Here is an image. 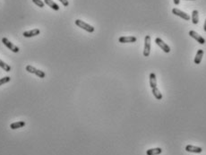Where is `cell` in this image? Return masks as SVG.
Masks as SVG:
<instances>
[{
    "label": "cell",
    "instance_id": "6da1fadb",
    "mask_svg": "<svg viewBox=\"0 0 206 155\" xmlns=\"http://www.w3.org/2000/svg\"><path fill=\"white\" fill-rule=\"evenodd\" d=\"M75 24L79 27V28H82L84 30H86V32H94V27L88 24H86V22H84L82 20H76L75 21Z\"/></svg>",
    "mask_w": 206,
    "mask_h": 155
},
{
    "label": "cell",
    "instance_id": "7a4b0ae2",
    "mask_svg": "<svg viewBox=\"0 0 206 155\" xmlns=\"http://www.w3.org/2000/svg\"><path fill=\"white\" fill-rule=\"evenodd\" d=\"M26 71L30 73V74H34L35 75L39 77V78H44V77L46 76V74L43 71L39 70V69L33 67V66H26Z\"/></svg>",
    "mask_w": 206,
    "mask_h": 155
},
{
    "label": "cell",
    "instance_id": "3957f363",
    "mask_svg": "<svg viewBox=\"0 0 206 155\" xmlns=\"http://www.w3.org/2000/svg\"><path fill=\"white\" fill-rule=\"evenodd\" d=\"M150 52V36L147 35L145 36L144 40V56L149 57Z\"/></svg>",
    "mask_w": 206,
    "mask_h": 155
},
{
    "label": "cell",
    "instance_id": "277c9868",
    "mask_svg": "<svg viewBox=\"0 0 206 155\" xmlns=\"http://www.w3.org/2000/svg\"><path fill=\"white\" fill-rule=\"evenodd\" d=\"M2 42L4 43V45L5 46L6 48H8L10 50H12L13 52H14V53H18L19 52V48L17 47V46H15V45H14L12 42H10L8 40H7L6 38H3L2 39Z\"/></svg>",
    "mask_w": 206,
    "mask_h": 155
},
{
    "label": "cell",
    "instance_id": "5b68a950",
    "mask_svg": "<svg viewBox=\"0 0 206 155\" xmlns=\"http://www.w3.org/2000/svg\"><path fill=\"white\" fill-rule=\"evenodd\" d=\"M155 42H156V44L159 46V47L165 52V53H169L170 52V47L169 45H167L161 39H160V38H157L156 40H155Z\"/></svg>",
    "mask_w": 206,
    "mask_h": 155
},
{
    "label": "cell",
    "instance_id": "8992f818",
    "mask_svg": "<svg viewBox=\"0 0 206 155\" xmlns=\"http://www.w3.org/2000/svg\"><path fill=\"white\" fill-rule=\"evenodd\" d=\"M172 13L175 14V15H177V16H179V17H181L182 19L186 20V21H189V20H190V16H189L187 14H186L185 12L181 11V10H179V9H178V8H173V9H172Z\"/></svg>",
    "mask_w": 206,
    "mask_h": 155
},
{
    "label": "cell",
    "instance_id": "52a82bcc",
    "mask_svg": "<svg viewBox=\"0 0 206 155\" xmlns=\"http://www.w3.org/2000/svg\"><path fill=\"white\" fill-rule=\"evenodd\" d=\"M189 35L191 36L193 39H194V40H195L197 42H199L200 44H204V43H205V40H204V39H203L201 35L198 34L196 32H194V30H190V32H189Z\"/></svg>",
    "mask_w": 206,
    "mask_h": 155
},
{
    "label": "cell",
    "instance_id": "ba28073f",
    "mask_svg": "<svg viewBox=\"0 0 206 155\" xmlns=\"http://www.w3.org/2000/svg\"><path fill=\"white\" fill-rule=\"evenodd\" d=\"M120 43H133L136 41V37L134 36H123L118 40Z\"/></svg>",
    "mask_w": 206,
    "mask_h": 155
},
{
    "label": "cell",
    "instance_id": "9c48e42d",
    "mask_svg": "<svg viewBox=\"0 0 206 155\" xmlns=\"http://www.w3.org/2000/svg\"><path fill=\"white\" fill-rule=\"evenodd\" d=\"M41 33V30L39 29H33V30H27V32H24L22 33V35L24 36L25 38H31V37H34V36H37Z\"/></svg>",
    "mask_w": 206,
    "mask_h": 155
},
{
    "label": "cell",
    "instance_id": "30bf717a",
    "mask_svg": "<svg viewBox=\"0 0 206 155\" xmlns=\"http://www.w3.org/2000/svg\"><path fill=\"white\" fill-rule=\"evenodd\" d=\"M186 151L188 152H194V153H201L203 152V149L201 147L193 146V145H186Z\"/></svg>",
    "mask_w": 206,
    "mask_h": 155
},
{
    "label": "cell",
    "instance_id": "8fae6325",
    "mask_svg": "<svg viewBox=\"0 0 206 155\" xmlns=\"http://www.w3.org/2000/svg\"><path fill=\"white\" fill-rule=\"evenodd\" d=\"M44 3L46 5H47V6H49L50 8H52L55 11H58L59 10V6L58 4L55 3L53 0H44Z\"/></svg>",
    "mask_w": 206,
    "mask_h": 155
},
{
    "label": "cell",
    "instance_id": "7c38bea8",
    "mask_svg": "<svg viewBox=\"0 0 206 155\" xmlns=\"http://www.w3.org/2000/svg\"><path fill=\"white\" fill-rule=\"evenodd\" d=\"M150 86L152 89L157 87V79H156V74L154 73L150 74Z\"/></svg>",
    "mask_w": 206,
    "mask_h": 155
},
{
    "label": "cell",
    "instance_id": "4fadbf2b",
    "mask_svg": "<svg viewBox=\"0 0 206 155\" xmlns=\"http://www.w3.org/2000/svg\"><path fill=\"white\" fill-rule=\"evenodd\" d=\"M203 49H199L197 51L195 58H194V64L199 65L201 63V61L203 59Z\"/></svg>",
    "mask_w": 206,
    "mask_h": 155
},
{
    "label": "cell",
    "instance_id": "5bb4252c",
    "mask_svg": "<svg viewBox=\"0 0 206 155\" xmlns=\"http://www.w3.org/2000/svg\"><path fill=\"white\" fill-rule=\"evenodd\" d=\"M26 125L24 121H18V122H14V123H12L10 125V128L14 130V129H18V128H21V127H23Z\"/></svg>",
    "mask_w": 206,
    "mask_h": 155
},
{
    "label": "cell",
    "instance_id": "9a60e30c",
    "mask_svg": "<svg viewBox=\"0 0 206 155\" xmlns=\"http://www.w3.org/2000/svg\"><path fill=\"white\" fill-rule=\"evenodd\" d=\"M162 152L161 148H153V149H149L146 151L147 155H159Z\"/></svg>",
    "mask_w": 206,
    "mask_h": 155
},
{
    "label": "cell",
    "instance_id": "2e32d148",
    "mask_svg": "<svg viewBox=\"0 0 206 155\" xmlns=\"http://www.w3.org/2000/svg\"><path fill=\"white\" fill-rule=\"evenodd\" d=\"M199 22V13L197 10H194L192 12V22L194 24H197Z\"/></svg>",
    "mask_w": 206,
    "mask_h": 155
},
{
    "label": "cell",
    "instance_id": "e0dca14e",
    "mask_svg": "<svg viewBox=\"0 0 206 155\" xmlns=\"http://www.w3.org/2000/svg\"><path fill=\"white\" fill-rule=\"evenodd\" d=\"M152 94H153V96H154L157 99H162V94L161 93L160 90L158 89L157 87H155V88H153V89H152Z\"/></svg>",
    "mask_w": 206,
    "mask_h": 155
},
{
    "label": "cell",
    "instance_id": "ac0fdd59",
    "mask_svg": "<svg viewBox=\"0 0 206 155\" xmlns=\"http://www.w3.org/2000/svg\"><path fill=\"white\" fill-rule=\"evenodd\" d=\"M0 67H1L3 70H5V72H10L11 71V66L9 65L5 64L4 61H2L0 59Z\"/></svg>",
    "mask_w": 206,
    "mask_h": 155
},
{
    "label": "cell",
    "instance_id": "d6986e66",
    "mask_svg": "<svg viewBox=\"0 0 206 155\" xmlns=\"http://www.w3.org/2000/svg\"><path fill=\"white\" fill-rule=\"evenodd\" d=\"M10 80H11V78H10L9 76H5V77H4V78H1V79H0V86L3 85V84H5V83H6L10 82Z\"/></svg>",
    "mask_w": 206,
    "mask_h": 155
},
{
    "label": "cell",
    "instance_id": "ffe728a7",
    "mask_svg": "<svg viewBox=\"0 0 206 155\" xmlns=\"http://www.w3.org/2000/svg\"><path fill=\"white\" fill-rule=\"evenodd\" d=\"M33 2L35 5H37L38 6L41 7V8H42V7H44V5H45V3L42 2L41 0H33Z\"/></svg>",
    "mask_w": 206,
    "mask_h": 155
},
{
    "label": "cell",
    "instance_id": "44dd1931",
    "mask_svg": "<svg viewBox=\"0 0 206 155\" xmlns=\"http://www.w3.org/2000/svg\"><path fill=\"white\" fill-rule=\"evenodd\" d=\"M59 1L62 3V5H64V6H68V5H69V2H68V0H59Z\"/></svg>",
    "mask_w": 206,
    "mask_h": 155
},
{
    "label": "cell",
    "instance_id": "7402d4cb",
    "mask_svg": "<svg viewBox=\"0 0 206 155\" xmlns=\"http://www.w3.org/2000/svg\"><path fill=\"white\" fill-rule=\"evenodd\" d=\"M179 3H180V0H174V4H175L176 5H179Z\"/></svg>",
    "mask_w": 206,
    "mask_h": 155
},
{
    "label": "cell",
    "instance_id": "603a6c76",
    "mask_svg": "<svg viewBox=\"0 0 206 155\" xmlns=\"http://www.w3.org/2000/svg\"><path fill=\"white\" fill-rule=\"evenodd\" d=\"M204 30H205V32H206V19H205V22H204Z\"/></svg>",
    "mask_w": 206,
    "mask_h": 155
},
{
    "label": "cell",
    "instance_id": "cb8c5ba5",
    "mask_svg": "<svg viewBox=\"0 0 206 155\" xmlns=\"http://www.w3.org/2000/svg\"><path fill=\"white\" fill-rule=\"evenodd\" d=\"M188 1H192V0H188Z\"/></svg>",
    "mask_w": 206,
    "mask_h": 155
}]
</instances>
